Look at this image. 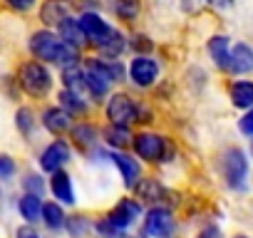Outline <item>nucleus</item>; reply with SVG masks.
<instances>
[{
  "label": "nucleus",
  "mask_w": 253,
  "mask_h": 238,
  "mask_svg": "<svg viewBox=\"0 0 253 238\" xmlns=\"http://www.w3.org/2000/svg\"><path fill=\"white\" fill-rule=\"evenodd\" d=\"M139 213H142V203H139V201H134V198H122V201H117V206L107 213V221H109L117 231H122V228H126V226H132V223L139 218Z\"/></svg>",
  "instance_id": "obj_9"
},
{
  "label": "nucleus",
  "mask_w": 253,
  "mask_h": 238,
  "mask_svg": "<svg viewBox=\"0 0 253 238\" xmlns=\"http://www.w3.org/2000/svg\"><path fill=\"white\" fill-rule=\"evenodd\" d=\"M221 171H223V179L231 189H243L246 186V176H248V159L241 149L231 147L223 159H221Z\"/></svg>",
  "instance_id": "obj_6"
},
{
  "label": "nucleus",
  "mask_w": 253,
  "mask_h": 238,
  "mask_svg": "<svg viewBox=\"0 0 253 238\" xmlns=\"http://www.w3.org/2000/svg\"><path fill=\"white\" fill-rule=\"evenodd\" d=\"M77 23H80V28H82L87 42L94 45V47H97V45L112 33L109 23H107L102 15H97V13H82V15L77 18Z\"/></svg>",
  "instance_id": "obj_10"
},
{
  "label": "nucleus",
  "mask_w": 253,
  "mask_h": 238,
  "mask_svg": "<svg viewBox=\"0 0 253 238\" xmlns=\"http://www.w3.org/2000/svg\"><path fill=\"white\" fill-rule=\"evenodd\" d=\"M57 35H60L70 47H75V50H80L82 45H87V38H84V33H82V28H80V23H77V18L65 20V23L57 28Z\"/></svg>",
  "instance_id": "obj_20"
},
{
  "label": "nucleus",
  "mask_w": 253,
  "mask_h": 238,
  "mask_svg": "<svg viewBox=\"0 0 253 238\" xmlns=\"http://www.w3.org/2000/svg\"><path fill=\"white\" fill-rule=\"evenodd\" d=\"M129 79L137 84V87H152L159 77V65L157 60H152L149 55H137L132 62H129Z\"/></svg>",
  "instance_id": "obj_8"
},
{
  "label": "nucleus",
  "mask_w": 253,
  "mask_h": 238,
  "mask_svg": "<svg viewBox=\"0 0 253 238\" xmlns=\"http://www.w3.org/2000/svg\"><path fill=\"white\" fill-rule=\"evenodd\" d=\"M15 238H40V233H38L30 223H25V226H20V228L15 231Z\"/></svg>",
  "instance_id": "obj_36"
},
{
  "label": "nucleus",
  "mask_w": 253,
  "mask_h": 238,
  "mask_svg": "<svg viewBox=\"0 0 253 238\" xmlns=\"http://www.w3.org/2000/svg\"><path fill=\"white\" fill-rule=\"evenodd\" d=\"M42 221H45V226L52 228V231H57V228H62V226L67 223L65 211H62L60 203H45V206H42Z\"/></svg>",
  "instance_id": "obj_25"
},
{
  "label": "nucleus",
  "mask_w": 253,
  "mask_h": 238,
  "mask_svg": "<svg viewBox=\"0 0 253 238\" xmlns=\"http://www.w3.org/2000/svg\"><path fill=\"white\" fill-rule=\"evenodd\" d=\"M18 79H20V87H23L30 97H45V94L52 89V75H50V70H47L42 62H38V60L25 62V65L20 67Z\"/></svg>",
  "instance_id": "obj_4"
},
{
  "label": "nucleus",
  "mask_w": 253,
  "mask_h": 238,
  "mask_svg": "<svg viewBox=\"0 0 253 238\" xmlns=\"http://www.w3.org/2000/svg\"><path fill=\"white\" fill-rule=\"evenodd\" d=\"M23 186H25V191H28V194H38V196H40V194H42V186H45V184H42V179H40V176L30 174V176H25Z\"/></svg>",
  "instance_id": "obj_30"
},
{
  "label": "nucleus",
  "mask_w": 253,
  "mask_h": 238,
  "mask_svg": "<svg viewBox=\"0 0 253 238\" xmlns=\"http://www.w3.org/2000/svg\"><path fill=\"white\" fill-rule=\"evenodd\" d=\"M209 5H213V8H221V10H226V8H231L233 5V0H206Z\"/></svg>",
  "instance_id": "obj_37"
},
{
  "label": "nucleus",
  "mask_w": 253,
  "mask_h": 238,
  "mask_svg": "<svg viewBox=\"0 0 253 238\" xmlns=\"http://www.w3.org/2000/svg\"><path fill=\"white\" fill-rule=\"evenodd\" d=\"M253 70V47L246 42H236L231 45V62H228V72L233 75H243Z\"/></svg>",
  "instance_id": "obj_14"
},
{
  "label": "nucleus",
  "mask_w": 253,
  "mask_h": 238,
  "mask_svg": "<svg viewBox=\"0 0 253 238\" xmlns=\"http://www.w3.org/2000/svg\"><path fill=\"white\" fill-rule=\"evenodd\" d=\"M206 47H209V55H211L213 65L218 70L228 72V62H231V42H228V38L226 35H213Z\"/></svg>",
  "instance_id": "obj_15"
},
{
  "label": "nucleus",
  "mask_w": 253,
  "mask_h": 238,
  "mask_svg": "<svg viewBox=\"0 0 253 238\" xmlns=\"http://www.w3.org/2000/svg\"><path fill=\"white\" fill-rule=\"evenodd\" d=\"M15 124H18V132L20 134H33V127H35V117H33V109L28 107H20L18 114H15Z\"/></svg>",
  "instance_id": "obj_28"
},
{
  "label": "nucleus",
  "mask_w": 253,
  "mask_h": 238,
  "mask_svg": "<svg viewBox=\"0 0 253 238\" xmlns=\"http://www.w3.org/2000/svg\"><path fill=\"white\" fill-rule=\"evenodd\" d=\"M238 127H241V132L243 134H248V137H253V107L243 114V119L238 122Z\"/></svg>",
  "instance_id": "obj_32"
},
{
  "label": "nucleus",
  "mask_w": 253,
  "mask_h": 238,
  "mask_svg": "<svg viewBox=\"0 0 253 238\" xmlns=\"http://www.w3.org/2000/svg\"><path fill=\"white\" fill-rule=\"evenodd\" d=\"M124 47H126L124 35H122L119 30H114V28H112V33H109V35H107V38H104V40L97 45V50H99V52H102L107 60H117V55H119Z\"/></svg>",
  "instance_id": "obj_22"
},
{
  "label": "nucleus",
  "mask_w": 253,
  "mask_h": 238,
  "mask_svg": "<svg viewBox=\"0 0 253 238\" xmlns=\"http://www.w3.org/2000/svg\"><path fill=\"white\" fill-rule=\"evenodd\" d=\"M70 161V147L62 142V139H55L50 147H45V152L40 154V166L42 171H62V166Z\"/></svg>",
  "instance_id": "obj_11"
},
{
  "label": "nucleus",
  "mask_w": 253,
  "mask_h": 238,
  "mask_svg": "<svg viewBox=\"0 0 253 238\" xmlns=\"http://www.w3.org/2000/svg\"><path fill=\"white\" fill-rule=\"evenodd\" d=\"M228 97H231V104L238 107V109H251L253 107V82L248 79H238L231 84L228 89Z\"/></svg>",
  "instance_id": "obj_19"
},
{
  "label": "nucleus",
  "mask_w": 253,
  "mask_h": 238,
  "mask_svg": "<svg viewBox=\"0 0 253 238\" xmlns=\"http://www.w3.org/2000/svg\"><path fill=\"white\" fill-rule=\"evenodd\" d=\"M13 174H15V161L8 154H0V181L13 179Z\"/></svg>",
  "instance_id": "obj_29"
},
{
  "label": "nucleus",
  "mask_w": 253,
  "mask_h": 238,
  "mask_svg": "<svg viewBox=\"0 0 253 238\" xmlns=\"http://www.w3.org/2000/svg\"><path fill=\"white\" fill-rule=\"evenodd\" d=\"M112 161L119 169V174H122V179H124L126 186H137L139 184V164H137V159H132L129 154L114 152L112 154Z\"/></svg>",
  "instance_id": "obj_16"
},
{
  "label": "nucleus",
  "mask_w": 253,
  "mask_h": 238,
  "mask_svg": "<svg viewBox=\"0 0 253 238\" xmlns=\"http://www.w3.org/2000/svg\"><path fill=\"white\" fill-rule=\"evenodd\" d=\"M176 228L174 213L164 206H154L144 218V236L147 238H171Z\"/></svg>",
  "instance_id": "obj_7"
},
{
  "label": "nucleus",
  "mask_w": 253,
  "mask_h": 238,
  "mask_svg": "<svg viewBox=\"0 0 253 238\" xmlns=\"http://www.w3.org/2000/svg\"><path fill=\"white\" fill-rule=\"evenodd\" d=\"M251 149H253V142H251Z\"/></svg>",
  "instance_id": "obj_39"
},
{
  "label": "nucleus",
  "mask_w": 253,
  "mask_h": 238,
  "mask_svg": "<svg viewBox=\"0 0 253 238\" xmlns=\"http://www.w3.org/2000/svg\"><path fill=\"white\" fill-rule=\"evenodd\" d=\"M50 189L55 194V198L60 203H75V191H72V179L65 174V171H55L52 179H50Z\"/></svg>",
  "instance_id": "obj_18"
},
{
  "label": "nucleus",
  "mask_w": 253,
  "mask_h": 238,
  "mask_svg": "<svg viewBox=\"0 0 253 238\" xmlns=\"http://www.w3.org/2000/svg\"><path fill=\"white\" fill-rule=\"evenodd\" d=\"M104 139H107V144H109V147L122 149V147L129 144V139H134V137H129L126 127H114V124H109V127L104 129Z\"/></svg>",
  "instance_id": "obj_27"
},
{
  "label": "nucleus",
  "mask_w": 253,
  "mask_h": 238,
  "mask_svg": "<svg viewBox=\"0 0 253 238\" xmlns=\"http://www.w3.org/2000/svg\"><path fill=\"white\" fill-rule=\"evenodd\" d=\"M67 228H70L72 236H82V233H84V218H82V216L70 218V221H67Z\"/></svg>",
  "instance_id": "obj_33"
},
{
  "label": "nucleus",
  "mask_w": 253,
  "mask_h": 238,
  "mask_svg": "<svg viewBox=\"0 0 253 238\" xmlns=\"http://www.w3.org/2000/svg\"><path fill=\"white\" fill-rule=\"evenodd\" d=\"M107 119H109V124L114 127H129L134 122H142L139 119V107L134 104V99L129 94H124V92H117L107 99Z\"/></svg>",
  "instance_id": "obj_5"
},
{
  "label": "nucleus",
  "mask_w": 253,
  "mask_h": 238,
  "mask_svg": "<svg viewBox=\"0 0 253 238\" xmlns=\"http://www.w3.org/2000/svg\"><path fill=\"white\" fill-rule=\"evenodd\" d=\"M5 3H8L13 10H20V13H25V10H30V8L35 5V0H5Z\"/></svg>",
  "instance_id": "obj_35"
},
{
  "label": "nucleus",
  "mask_w": 253,
  "mask_h": 238,
  "mask_svg": "<svg viewBox=\"0 0 253 238\" xmlns=\"http://www.w3.org/2000/svg\"><path fill=\"white\" fill-rule=\"evenodd\" d=\"M134 189H137V196H139L142 201L152 203V208H154V206H162L164 201H169V191H167L157 179H142Z\"/></svg>",
  "instance_id": "obj_13"
},
{
  "label": "nucleus",
  "mask_w": 253,
  "mask_h": 238,
  "mask_svg": "<svg viewBox=\"0 0 253 238\" xmlns=\"http://www.w3.org/2000/svg\"><path fill=\"white\" fill-rule=\"evenodd\" d=\"M72 142L77 149L87 152L97 144V129L92 124H77V127H72Z\"/></svg>",
  "instance_id": "obj_24"
},
{
  "label": "nucleus",
  "mask_w": 253,
  "mask_h": 238,
  "mask_svg": "<svg viewBox=\"0 0 253 238\" xmlns=\"http://www.w3.org/2000/svg\"><path fill=\"white\" fill-rule=\"evenodd\" d=\"M236 238H246V236H236Z\"/></svg>",
  "instance_id": "obj_38"
},
{
  "label": "nucleus",
  "mask_w": 253,
  "mask_h": 238,
  "mask_svg": "<svg viewBox=\"0 0 253 238\" xmlns=\"http://www.w3.org/2000/svg\"><path fill=\"white\" fill-rule=\"evenodd\" d=\"M82 70H84L87 92L94 99H102L109 92V87L114 82H122V77H124V70H122V65L117 60H97V57H92V60L84 62Z\"/></svg>",
  "instance_id": "obj_2"
},
{
  "label": "nucleus",
  "mask_w": 253,
  "mask_h": 238,
  "mask_svg": "<svg viewBox=\"0 0 253 238\" xmlns=\"http://www.w3.org/2000/svg\"><path fill=\"white\" fill-rule=\"evenodd\" d=\"M112 10L117 18L132 23L139 15V0H112Z\"/></svg>",
  "instance_id": "obj_26"
},
{
  "label": "nucleus",
  "mask_w": 253,
  "mask_h": 238,
  "mask_svg": "<svg viewBox=\"0 0 253 238\" xmlns=\"http://www.w3.org/2000/svg\"><path fill=\"white\" fill-rule=\"evenodd\" d=\"M60 107H62L70 117H82V114H87L84 99H82L77 92H70V89H62V92H60Z\"/></svg>",
  "instance_id": "obj_23"
},
{
  "label": "nucleus",
  "mask_w": 253,
  "mask_h": 238,
  "mask_svg": "<svg viewBox=\"0 0 253 238\" xmlns=\"http://www.w3.org/2000/svg\"><path fill=\"white\" fill-rule=\"evenodd\" d=\"M196 238H221V231H218L216 223H209V226H204V228L199 231Z\"/></svg>",
  "instance_id": "obj_34"
},
{
  "label": "nucleus",
  "mask_w": 253,
  "mask_h": 238,
  "mask_svg": "<svg viewBox=\"0 0 253 238\" xmlns=\"http://www.w3.org/2000/svg\"><path fill=\"white\" fill-rule=\"evenodd\" d=\"M70 119H72V117L57 104V107L45 109V114H42V124H45L47 132H52V134H62V132L70 129Z\"/></svg>",
  "instance_id": "obj_17"
},
{
  "label": "nucleus",
  "mask_w": 253,
  "mask_h": 238,
  "mask_svg": "<svg viewBox=\"0 0 253 238\" xmlns=\"http://www.w3.org/2000/svg\"><path fill=\"white\" fill-rule=\"evenodd\" d=\"M70 18H72V5L67 0H45L40 8V20L50 28H60Z\"/></svg>",
  "instance_id": "obj_12"
},
{
  "label": "nucleus",
  "mask_w": 253,
  "mask_h": 238,
  "mask_svg": "<svg viewBox=\"0 0 253 238\" xmlns=\"http://www.w3.org/2000/svg\"><path fill=\"white\" fill-rule=\"evenodd\" d=\"M30 52L33 57H38L40 62H50V65H60L62 70L65 67H72L77 65L80 55L75 47H70L60 35H55L52 30H38L30 35Z\"/></svg>",
  "instance_id": "obj_1"
},
{
  "label": "nucleus",
  "mask_w": 253,
  "mask_h": 238,
  "mask_svg": "<svg viewBox=\"0 0 253 238\" xmlns=\"http://www.w3.org/2000/svg\"><path fill=\"white\" fill-rule=\"evenodd\" d=\"M132 47H134V50H139V52H149V50L154 47V42H152L147 35H134V40H132Z\"/></svg>",
  "instance_id": "obj_31"
},
{
  "label": "nucleus",
  "mask_w": 253,
  "mask_h": 238,
  "mask_svg": "<svg viewBox=\"0 0 253 238\" xmlns=\"http://www.w3.org/2000/svg\"><path fill=\"white\" fill-rule=\"evenodd\" d=\"M132 144H134L137 157L149 161V164H164V161H171V157H174V144L167 137H159L152 132L137 134Z\"/></svg>",
  "instance_id": "obj_3"
},
{
  "label": "nucleus",
  "mask_w": 253,
  "mask_h": 238,
  "mask_svg": "<svg viewBox=\"0 0 253 238\" xmlns=\"http://www.w3.org/2000/svg\"><path fill=\"white\" fill-rule=\"evenodd\" d=\"M42 201H40V196L38 194H25L20 201H18V211H20V216L28 221V223H35V221H40L42 218Z\"/></svg>",
  "instance_id": "obj_21"
}]
</instances>
